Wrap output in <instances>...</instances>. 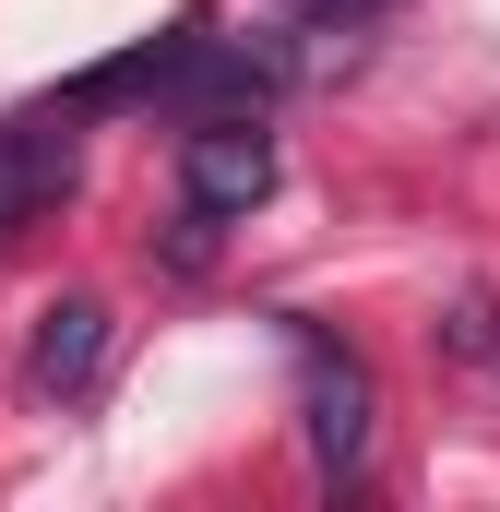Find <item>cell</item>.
<instances>
[{
	"instance_id": "1",
	"label": "cell",
	"mask_w": 500,
	"mask_h": 512,
	"mask_svg": "<svg viewBox=\"0 0 500 512\" xmlns=\"http://www.w3.org/2000/svg\"><path fill=\"white\" fill-rule=\"evenodd\" d=\"M298 429H310V465L346 489L370 465V370L334 346V334H298Z\"/></svg>"
},
{
	"instance_id": "2",
	"label": "cell",
	"mask_w": 500,
	"mask_h": 512,
	"mask_svg": "<svg viewBox=\"0 0 500 512\" xmlns=\"http://www.w3.org/2000/svg\"><path fill=\"white\" fill-rule=\"evenodd\" d=\"M262 191H274V131H262V108L191 120V143H179V203L191 215H250Z\"/></svg>"
},
{
	"instance_id": "3",
	"label": "cell",
	"mask_w": 500,
	"mask_h": 512,
	"mask_svg": "<svg viewBox=\"0 0 500 512\" xmlns=\"http://www.w3.org/2000/svg\"><path fill=\"white\" fill-rule=\"evenodd\" d=\"M72 191V108H36V120H0V227L60 203Z\"/></svg>"
},
{
	"instance_id": "4",
	"label": "cell",
	"mask_w": 500,
	"mask_h": 512,
	"mask_svg": "<svg viewBox=\"0 0 500 512\" xmlns=\"http://www.w3.org/2000/svg\"><path fill=\"white\" fill-rule=\"evenodd\" d=\"M24 370H36V393H96V370H108V298H48Z\"/></svg>"
},
{
	"instance_id": "5",
	"label": "cell",
	"mask_w": 500,
	"mask_h": 512,
	"mask_svg": "<svg viewBox=\"0 0 500 512\" xmlns=\"http://www.w3.org/2000/svg\"><path fill=\"white\" fill-rule=\"evenodd\" d=\"M298 24H322V36H346V24H370V12H393V0H286Z\"/></svg>"
}]
</instances>
